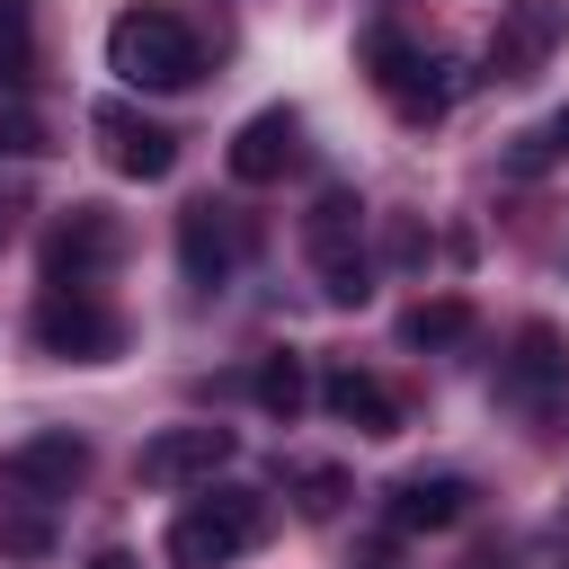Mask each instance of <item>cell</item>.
I'll return each instance as SVG.
<instances>
[{
  "label": "cell",
  "mask_w": 569,
  "mask_h": 569,
  "mask_svg": "<svg viewBox=\"0 0 569 569\" xmlns=\"http://www.w3.org/2000/svg\"><path fill=\"white\" fill-rule=\"evenodd\" d=\"M36 347L62 356V365H107L124 347V320L98 302V293H44L36 302Z\"/></svg>",
  "instance_id": "7"
},
{
  "label": "cell",
  "mask_w": 569,
  "mask_h": 569,
  "mask_svg": "<svg viewBox=\"0 0 569 569\" xmlns=\"http://www.w3.org/2000/svg\"><path fill=\"white\" fill-rule=\"evenodd\" d=\"M258 533H267V498L204 480V498L178 507V525H169V560H178V569H222V560L258 551Z\"/></svg>",
  "instance_id": "2"
},
{
  "label": "cell",
  "mask_w": 569,
  "mask_h": 569,
  "mask_svg": "<svg viewBox=\"0 0 569 569\" xmlns=\"http://www.w3.org/2000/svg\"><path fill=\"white\" fill-rule=\"evenodd\" d=\"M471 516V480H453V471H418V480H400L391 489V525L400 533H445V525H462Z\"/></svg>",
  "instance_id": "15"
},
{
  "label": "cell",
  "mask_w": 569,
  "mask_h": 569,
  "mask_svg": "<svg viewBox=\"0 0 569 569\" xmlns=\"http://www.w3.org/2000/svg\"><path fill=\"white\" fill-rule=\"evenodd\" d=\"M89 124H98V142H107V169H124V178H169V169H178V133L151 124V116H133L124 98H107Z\"/></svg>",
  "instance_id": "10"
},
{
  "label": "cell",
  "mask_w": 569,
  "mask_h": 569,
  "mask_svg": "<svg viewBox=\"0 0 569 569\" xmlns=\"http://www.w3.org/2000/svg\"><path fill=\"white\" fill-rule=\"evenodd\" d=\"M560 27H569L560 0H507L498 27H489V80H533V71L551 62Z\"/></svg>",
  "instance_id": "8"
},
{
  "label": "cell",
  "mask_w": 569,
  "mask_h": 569,
  "mask_svg": "<svg viewBox=\"0 0 569 569\" xmlns=\"http://www.w3.org/2000/svg\"><path fill=\"white\" fill-rule=\"evenodd\" d=\"M0 231H9V204H0Z\"/></svg>",
  "instance_id": "24"
},
{
  "label": "cell",
  "mask_w": 569,
  "mask_h": 569,
  "mask_svg": "<svg viewBox=\"0 0 569 569\" xmlns=\"http://www.w3.org/2000/svg\"><path fill=\"white\" fill-rule=\"evenodd\" d=\"M0 551H9V560H44V551H53V507L0 498Z\"/></svg>",
  "instance_id": "17"
},
{
  "label": "cell",
  "mask_w": 569,
  "mask_h": 569,
  "mask_svg": "<svg viewBox=\"0 0 569 569\" xmlns=\"http://www.w3.org/2000/svg\"><path fill=\"white\" fill-rule=\"evenodd\" d=\"M400 338H409V347H462V338H471V302H462V293L409 302V311H400Z\"/></svg>",
  "instance_id": "16"
},
{
  "label": "cell",
  "mask_w": 569,
  "mask_h": 569,
  "mask_svg": "<svg viewBox=\"0 0 569 569\" xmlns=\"http://www.w3.org/2000/svg\"><path fill=\"white\" fill-rule=\"evenodd\" d=\"M302 249H311L329 302H365V293H373V267H365V204H356L347 187H320V196H311Z\"/></svg>",
  "instance_id": "4"
},
{
  "label": "cell",
  "mask_w": 569,
  "mask_h": 569,
  "mask_svg": "<svg viewBox=\"0 0 569 569\" xmlns=\"http://www.w3.org/2000/svg\"><path fill=\"white\" fill-rule=\"evenodd\" d=\"M365 71H373V89H382V107L400 124H436L453 107V62L427 53V44H409L400 27H373L365 36Z\"/></svg>",
  "instance_id": "3"
},
{
  "label": "cell",
  "mask_w": 569,
  "mask_h": 569,
  "mask_svg": "<svg viewBox=\"0 0 569 569\" xmlns=\"http://www.w3.org/2000/svg\"><path fill=\"white\" fill-rule=\"evenodd\" d=\"M89 569H142V560H133V551H98Z\"/></svg>",
  "instance_id": "22"
},
{
  "label": "cell",
  "mask_w": 569,
  "mask_h": 569,
  "mask_svg": "<svg viewBox=\"0 0 569 569\" xmlns=\"http://www.w3.org/2000/svg\"><path fill=\"white\" fill-rule=\"evenodd\" d=\"M178 267H187V284H231V267H240V213H222V204H187L178 213Z\"/></svg>",
  "instance_id": "12"
},
{
  "label": "cell",
  "mask_w": 569,
  "mask_h": 569,
  "mask_svg": "<svg viewBox=\"0 0 569 569\" xmlns=\"http://www.w3.org/2000/svg\"><path fill=\"white\" fill-rule=\"evenodd\" d=\"M0 151H9V160H27V151H44V116H36L27 98H9V107H0Z\"/></svg>",
  "instance_id": "21"
},
{
  "label": "cell",
  "mask_w": 569,
  "mask_h": 569,
  "mask_svg": "<svg viewBox=\"0 0 569 569\" xmlns=\"http://www.w3.org/2000/svg\"><path fill=\"white\" fill-rule=\"evenodd\" d=\"M462 569H507V560H462Z\"/></svg>",
  "instance_id": "23"
},
{
  "label": "cell",
  "mask_w": 569,
  "mask_h": 569,
  "mask_svg": "<svg viewBox=\"0 0 569 569\" xmlns=\"http://www.w3.org/2000/svg\"><path fill=\"white\" fill-rule=\"evenodd\" d=\"M116 267V213L107 204H71L44 240V284L53 293H98V276Z\"/></svg>",
  "instance_id": "6"
},
{
  "label": "cell",
  "mask_w": 569,
  "mask_h": 569,
  "mask_svg": "<svg viewBox=\"0 0 569 569\" xmlns=\"http://www.w3.org/2000/svg\"><path fill=\"white\" fill-rule=\"evenodd\" d=\"M27 53H36V27H27V0H0V89L27 71Z\"/></svg>",
  "instance_id": "20"
},
{
  "label": "cell",
  "mask_w": 569,
  "mask_h": 569,
  "mask_svg": "<svg viewBox=\"0 0 569 569\" xmlns=\"http://www.w3.org/2000/svg\"><path fill=\"white\" fill-rule=\"evenodd\" d=\"M320 400H329V418H347L356 436H400V400H391V382L365 373V365H329V373H320Z\"/></svg>",
  "instance_id": "14"
},
{
  "label": "cell",
  "mask_w": 569,
  "mask_h": 569,
  "mask_svg": "<svg viewBox=\"0 0 569 569\" xmlns=\"http://www.w3.org/2000/svg\"><path fill=\"white\" fill-rule=\"evenodd\" d=\"M231 462V427H160L142 453H133V471L151 480V489H196V480H213Z\"/></svg>",
  "instance_id": "9"
},
{
  "label": "cell",
  "mask_w": 569,
  "mask_h": 569,
  "mask_svg": "<svg viewBox=\"0 0 569 569\" xmlns=\"http://www.w3.org/2000/svg\"><path fill=\"white\" fill-rule=\"evenodd\" d=\"M107 71H116L124 89H187V80L204 71V44H196V27H187L178 9L142 0V9H124V18L107 27Z\"/></svg>",
  "instance_id": "1"
},
{
  "label": "cell",
  "mask_w": 569,
  "mask_h": 569,
  "mask_svg": "<svg viewBox=\"0 0 569 569\" xmlns=\"http://www.w3.org/2000/svg\"><path fill=\"white\" fill-rule=\"evenodd\" d=\"M80 471H89V445H80L71 427H44V436H27V445H9V453H0V498L53 507V498H71V489H80Z\"/></svg>",
  "instance_id": "5"
},
{
  "label": "cell",
  "mask_w": 569,
  "mask_h": 569,
  "mask_svg": "<svg viewBox=\"0 0 569 569\" xmlns=\"http://www.w3.org/2000/svg\"><path fill=\"white\" fill-rule=\"evenodd\" d=\"M293 151H302V116H293V107H258V116L231 133V178L267 187V178L293 169Z\"/></svg>",
  "instance_id": "13"
},
{
  "label": "cell",
  "mask_w": 569,
  "mask_h": 569,
  "mask_svg": "<svg viewBox=\"0 0 569 569\" xmlns=\"http://www.w3.org/2000/svg\"><path fill=\"white\" fill-rule=\"evenodd\" d=\"M560 382H569V347H560L542 320H525V329H516V356L498 365V400H516V409L542 418V409L560 400Z\"/></svg>",
  "instance_id": "11"
},
{
  "label": "cell",
  "mask_w": 569,
  "mask_h": 569,
  "mask_svg": "<svg viewBox=\"0 0 569 569\" xmlns=\"http://www.w3.org/2000/svg\"><path fill=\"white\" fill-rule=\"evenodd\" d=\"M311 400V373H302V356L293 347H276L267 365H258V409H276V418H293Z\"/></svg>",
  "instance_id": "18"
},
{
  "label": "cell",
  "mask_w": 569,
  "mask_h": 569,
  "mask_svg": "<svg viewBox=\"0 0 569 569\" xmlns=\"http://www.w3.org/2000/svg\"><path fill=\"white\" fill-rule=\"evenodd\" d=\"M284 489H293V507H302V516H338L347 471H338V462H293V471H284Z\"/></svg>",
  "instance_id": "19"
}]
</instances>
